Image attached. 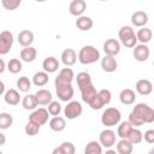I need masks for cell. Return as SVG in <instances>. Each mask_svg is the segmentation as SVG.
<instances>
[{
  "instance_id": "cell-1",
  "label": "cell",
  "mask_w": 154,
  "mask_h": 154,
  "mask_svg": "<svg viewBox=\"0 0 154 154\" xmlns=\"http://www.w3.org/2000/svg\"><path fill=\"white\" fill-rule=\"evenodd\" d=\"M129 122L136 128H140L143 124L154 123V108L143 102L135 105L129 114Z\"/></svg>"
},
{
  "instance_id": "cell-2",
  "label": "cell",
  "mask_w": 154,
  "mask_h": 154,
  "mask_svg": "<svg viewBox=\"0 0 154 154\" xmlns=\"http://www.w3.org/2000/svg\"><path fill=\"white\" fill-rule=\"evenodd\" d=\"M100 52L97 48H95L94 46H84L81 48V51L78 52V61L83 65H89V64H94L97 60H100Z\"/></svg>"
},
{
  "instance_id": "cell-3",
  "label": "cell",
  "mask_w": 154,
  "mask_h": 154,
  "mask_svg": "<svg viewBox=\"0 0 154 154\" xmlns=\"http://www.w3.org/2000/svg\"><path fill=\"white\" fill-rule=\"evenodd\" d=\"M120 119H122V113L116 107H108L101 114V123L106 128H112L118 125L120 123Z\"/></svg>"
},
{
  "instance_id": "cell-4",
  "label": "cell",
  "mask_w": 154,
  "mask_h": 154,
  "mask_svg": "<svg viewBox=\"0 0 154 154\" xmlns=\"http://www.w3.org/2000/svg\"><path fill=\"white\" fill-rule=\"evenodd\" d=\"M118 36H119V40H120V43L123 46H125L126 48H134L136 45H137V36L134 31V29L129 25H124L119 29V32H118Z\"/></svg>"
},
{
  "instance_id": "cell-5",
  "label": "cell",
  "mask_w": 154,
  "mask_h": 154,
  "mask_svg": "<svg viewBox=\"0 0 154 154\" xmlns=\"http://www.w3.org/2000/svg\"><path fill=\"white\" fill-rule=\"evenodd\" d=\"M75 78V72L69 66L61 69L58 73V76L54 79V87H64V85H70L72 84V81Z\"/></svg>"
},
{
  "instance_id": "cell-6",
  "label": "cell",
  "mask_w": 154,
  "mask_h": 154,
  "mask_svg": "<svg viewBox=\"0 0 154 154\" xmlns=\"http://www.w3.org/2000/svg\"><path fill=\"white\" fill-rule=\"evenodd\" d=\"M83 112V107L78 101H69L67 105L64 108V116L67 119H76L78 118Z\"/></svg>"
},
{
  "instance_id": "cell-7",
  "label": "cell",
  "mask_w": 154,
  "mask_h": 154,
  "mask_svg": "<svg viewBox=\"0 0 154 154\" xmlns=\"http://www.w3.org/2000/svg\"><path fill=\"white\" fill-rule=\"evenodd\" d=\"M13 45V34L8 30H4L0 34V54H7Z\"/></svg>"
},
{
  "instance_id": "cell-8",
  "label": "cell",
  "mask_w": 154,
  "mask_h": 154,
  "mask_svg": "<svg viewBox=\"0 0 154 154\" xmlns=\"http://www.w3.org/2000/svg\"><path fill=\"white\" fill-rule=\"evenodd\" d=\"M49 116H51V114H49L48 109L41 107V108H36V109H34V111L30 113V116H29V120L41 126V125H45V124L48 122Z\"/></svg>"
},
{
  "instance_id": "cell-9",
  "label": "cell",
  "mask_w": 154,
  "mask_h": 154,
  "mask_svg": "<svg viewBox=\"0 0 154 154\" xmlns=\"http://www.w3.org/2000/svg\"><path fill=\"white\" fill-rule=\"evenodd\" d=\"M99 142L106 149L112 148L116 144V132L113 130H111V129L102 130L100 132V136H99Z\"/></svg>"
},
{
  "instance_id": "cell-10",
  "label": "cell",
  "mask_w": 154,
  "mask_h": 154,
  "mask_svg": "<svg viewBox=\"0 0 154 154\" xmlns=\"http://www.w3.org/2000/svg\"><path fill=\"white\" fill-rule=\"evenodd\" d=\"M149 54H150V51L146 43H140L134 47L132 55L137 61H146L149 58Z\"/></svg>"
},
{
  "instance_id": "cell-11",
  "label": "cell",
  "mask_w": 154,
  "mask_h": 154,
  "mask_svg": "<svg viewBox=\"0 0 154 154\" xmlns=\"http://www.w3.org/2000/svg\"><path fill=\"white\" fill-rule=\"evenodd\" d=\"M79 90H81V94H82V100H83L85 103H88V105H89V103L96 97V95H97V90L95 89L93 82L89 83V84H87V85H84V87H82V88H79Z\"/></svg>"
},
{
  "instance_id": "cell-12",
  "label": "cell",
  "mask_w": 154,
  "mask_h": 154,
  "mask_svg": "<svg viewBox=\"0 0 154 154\" xmlns=\"http://www.w3.org/2000/svg\"><path fill=\"white\" fill-rule=\"evenodd\" d=\"M103 52L105 54H108V55H113L116 57L117 54H119L120 52V42L117 41L116 38H108L103 42Z\"/></svg>"
},
{
  "instance_id": "cell-13",
  "label": "cell",
  "mask_w": 154,
  "mask_h": 154,
  "mask_svg": "<svg viewBox=\"0 0 154 154\" xmlns=\"http://www.w3.org/2000/svg\"><path fill=\"white\" fill-rule=\"evenodd\" d=\"M60 58H61V63H63L65 66H72V65L76 64V61H77V59H78V55H77V53H76L75 49H72V48H66V49H64V51L61 52Z\"/></svg>"
},
{
  "instance_id": "cell-14",
  "label": "cell",
  "mask_w": 154,
  "mask_h": 154,
  "mask_svg": "<svg viewBox=\"0 0 154 154\" xmlns=\"http://www.w3.org/2000/svg\"><path fill=\"white\" fill-rule=\"evenodd\" d=\"M55 91H57V96L61 101H65V102H69L72 99L73 94H75V90H73L72 84L64 85V87H57L55 88Z\"/></svg>"
},
{
  "instance_id": "cell-15",
  "label": "cell",
  "mask_w": 154,
  "mask_h": 154,
  "mask_svg": "<svg viewBox=\"0 0 154 154\" xmlns=\"http://www.w3.org/2000/svg\"><path fill=\"white\" fill-rule=\"evenodd\" d=\"M85 10H87V2L84 0H72L70 2L69 11L72 16H76V17L83 16Z\"/></svg>"
},
{
  "instance_id": "cell-16",
  "label": "cell",
  "mask_w": 154,
  "mask_h": 154,
  "mask_svg": "<svg viewBox=\"0 0 154 154\" xmlns=\"http://www.w3.org/2000/svg\"><path fill=\"white\" fill-rule=\"evenodd\" d=\"M117 66H118V63L113 55L105 54V57L101 59V67L105 72H108V73L114 72L117 70Z\"/></svg>"
},
{
  "instance_id": "cell-17",
  "label": "cell",
  "mask_w": 154,
  "mask_h": 154,
  "mask_svg": "<svg viewBox=\"0 0 154 154\" xmlns=\"http://www.w3.org/2000/svg\"><path fill=\"white\" fill-rule=\"evenodd\" d=\"M136 91L140 94V95H149L152 91H153V84L149 79H146V78H142V79H138L136 82Z\"/></svg>"
},
{
  "instance_id": "cell-18",
  "label": "cell",
  "mask_w": 154,
  "mask_h": 154,
  "mask_svg": "<svg viewBox=\"0 0 154 154\" xmlns=\"http://www.w3.org/2000/svg\"><path fill=\"white\" fill-rule=\"evenodd\" d=\"M35 96H36L37 103H38L40 106L49 105V103L53 101L52 93H51L48 89H38V90L35 93Z\"/></svg>"
},
{
  "instance_id": "cell-19",
  "label": "cell",
  "mask_w": 154,
  "mask_h": 154,
  "mask_svg": "<svg viewBox=\"0 0 154 154\" xmlns=\"http://www.w3.org/2000/svg\"><path fill=\"white\" fill-rule=\"evenodd\" d=\"M131 23L134 26L142 28L148 23V14L144 11H136L131 14Z\"/></svg>"
},
{
  "instance_id": "cell-20",
  "label": "cell",
  "mask_w": 154,
  "mask_h": 154,
  "mask_svg": "<svg viewBox=\"0 0 154 154\" xmlns=\"http://www.w3.org/2000/svg\"><path fill=\"white\" fill-rule=\"evenodd\" d=\"M18 43L23 47H28V46H31V43L34 42V32L31 30H22L19 31L18 34Z\"/></svg>"
},
{
  "instance_id": "cell-21",
  "label": "cell",
  "mask_w": 154,
  "mask_h": 154,
  "mask_svg": "<svg viewBox=\"0 0 154 154\" xmlns=\"http://www.w3.org/2000/svg\"><path fill=\"white\" fill-rule=\"evenodd\" d=\"M19 57H20V59H22L23 61H25V63H32V61L36 59V57H37V51H36V48H34L32 46H28V47H24V48L20 51Z\"/></svg>"
},
{
  "instance_id": "cell-22",
  "label": "cell",
  "mask_w": 154,
  "mask_h": 154,
  "mask_svg": "<svg viewBox=\"0 0 154 154\" xmlns=\"http://www.w3.org/2000/svg\"><path fill=\"white\" fill-rule=\"evenodd\" d=\"M93 25H94V22L88 16H79L76 19V26L81 31H88L93 28Z\"/></svg>"
},
{
  "instance_id": "cell-23",
  "label": "cell",
  "mask_w": 154,
  "mask_h": 154,
  "mask_svg": "<svg viewBox=\"0 0 154 154\" xmlns=\"http://www.w3.org/2000/svg\"><path fill=\"white\" fill-rule=\"evenodd\" d=\"M4 100L7 105H11V106H16L19 103L20 101V95L19 93L16 90V89H7L6 93L4 94Z\"/></svg>"
},
{
  "instance_id": "cell-24",
  "label": "cell",
  "mask_w": 154,
  "mask_h": 154,
  "mask_svg": "<svg viewBox=\"0 0 154 154\" xmlns=\"http://www.w3.org/2000/svg\"><path fill=\"white\" fill-rule=\"evenodd\" d=\"M119 100L123 105H132L136 100V94L132 89H123L119 94Z\"/></svg>"
},
{
  "instance_id": "cell-25",
  "label": "cell",
  "mask_w": 154,
  "mask_h": 154,
  "mask_svg": "<svg viewBox=\"0 0 154 154\" xmlns=\"http://www.w3.org/2000/svg\"><path fill=\"white\" fill-rule=\"evenodd\" d=\"M49 128L51 130L55 131V132H60L66 128V120L65 118L60 117V116H54L51 120H49Z\"/></svg>"
},
{
  "instance_id": "cell-26",
  "label": "cell",
  "mask_w": 154,
  "mask_h": 154,
  "mask_svg": "<svg viewBox=\"0 0 154 154\" xmlns=\"http://www.w3.org/2000/svg\"><path fill=\"white\" fill-rule=\"evenodd\" d=\"M42 67H43V70H45L46 72L53 73V72L58 71V69H59V61H58V59L54 58V57H48V58H46V59L43 60Z\"/></svg>"
},
{
  "instance_id": "cell-27",
  "label": "cell",
  "mask_w": 154,
  "mask_h": 154,
  "mask_svg": "<svg viewBox=\"0 0 154 154\" xmlns=\"http://www.w3.org/2000/svg\"><path fill=\"white\" fill-rule=\"evenodd\" d=\"M134 150V144L128 138H120L117 143V152L119 154H131Z\"/></svg>"
},
{
  "instance_id": "cell-28",
  "label": "cell",
  "mask_w": 154,
  "mask_h": 154,
  "mask_svg": "<svg viewBox=\"0 0 154 154\" xmlns=\"http://www.w3.org/2000/svg\"><path fill=\"white\" fill-rule=\"evenodd\" d=\"M22 106L26 111H34V109H36V107L38 106V103H37V100H36L35 94H29V95L24 96L23 100H22Z\"/></svg>"
},
{
  "instance_id": "cell-29",
  "label": "cell",
  "mask_w": 154,
  "mask_h": 154,
  "mask_svg": "<svg viewBox=\"0 0 154 154\" xmlns=\"http://www.w3.org/2000/svg\"><path fill=\"white\" fill-rule=\"evenodd\" d=\"M49 77H48V72L43 71H38L32 76V84L36 87H43L48 83Z\"/></svg>"
},
{
  "instance_id": "cell-30",
  "label": "cell",
  "mask_w": 154,
  "mask_h": 154,
  "mask_svg": "<svg viewBox=\"0 0 154 154\" xmlns=\"http://www.w3.org/2000/svg\"><path fill=\"white\" fill-rule=\"evenodd\" d=\"M134 129V125L128 120V122H122L117 129V135L120 137V138H128L131 130Z\"/></svg>"
},
{
  "instance_id": "cell-31",
  "label": "cell",
  "mask_w": 154,
  "mask_h": 154,
  "mask_svg": "<svg viewBox=\"0 0 154 154\" xmlns=\"http://www.w3.org/2000/svg\"><path fill=\"white\" fill-rule=\"evenodd\" d=\"M76 148L71 142H63L59 147L53 149V154H75Z\"/></svg>"
},
{
  "instance_id": "cell-32",
  "label": "cell",
  "mask_w": 154,
  "mask_h": 154,
  "mask_svg": "<svg viewBox=\"0 0 154 154\" xmlns=\"http://www.w3.org/2000/svg\"><path fill=\"white\" fill-rule=\"evenodd\" d=\"M136 36H137V40H138L141 43H146V45H147V43L152 40V37H153V32H152V30H150L149 28L142 26V28L137 31Z\"/></svg>"
},
{
  "instance_id": "cell-33",
  "label": "cell",
  "mask_w": 154,
  "mask_h": 154,
  "mask_svg": "<svg viewBox=\"0 0 154 154\" xmlns=\"http://www.w3.org/2000/svg\"><path fill=\"white\" fill-rule=\"evenodd\" d=\"M84 153L85 154H101L102 153V146L100 142L90 141L87 143V146L84 148Z\"/></svg>"
},
{
  "instance_id": "cell-34",
  "label": "cell",
  "mask_w": 154,
  "mask_h": 154,
  "mask_svg": "<svg viewBox=\"0 0 154 154\" xmlns=\"http://www.w3.org/2000/svg\"><path fill=\"white\" fill-rule=\"evenodd\" d=\"M31 84H32V81H30L26 76H22L17 79V88L19 89V91L22 93H26L30 90L31 88Z\"/></svg>"
},
{
  "instance_id": "cell-35",
  "label": "cell",
  "mask_w": 154,
  "mask_h": 154,
  "mask_svg": "<svg viewBox=\"0 0 154 154\" xmlns=\"http://www.w3.org/2000/svg\"><path fill=\"white\" fill-rule=\"evenodd\" d=\"M128 140H129L132 144H138V143H141V142L143 141V132H142L140 129H137L136 126H134V129L131 130V132H130Z\"/></svg>"
},
{
  "instance_id": "cell-36",
  "label": "cell",
  "mask_w": 154,
  "mask_h": 154,
  "mask_svg": "<svg viewBox=\"0 0 154 154\" xmlns=\"http://www.w3.org/2000/svg\"><path fill=\"white\" fill-rule=\"evenodd\" d=\"M22 67H23L22 61H20L19 59H17V58H13V59H11V60L7 63V70H8L11 73H13V75L19 73V72L22 71Z\"/></svg>"
},
{
  "instance_id": "cell-37",
  "label": "cell",
  "mask_w": 154,
  "mask_h": 154,
  "mask_svg": "<svg viewBox=\"0 0 154 154\" xmlns=\"http://www.w3.org/2000/svg\"><path fill=\"white\" fill-rule=\"evenodd\" d=\"M76 81H77V85L78 88H82L89 83H91V77L88 72L85 71H82V72H78L77 73V77H76Z\"/></svg>"
},
{
  "instance_id": "cell-38",
  "label": "cell",
  "mask_w": 154,
  "mask_h": 154,
  "mask_svg": "<svg viewBox=\"0 0 154 154\" xmlns=\"http://www.w3.org/2000/svg\"><path fill=\"white\" fill-rule=\"evenodd\" d=\"M13 124V118L10 113H6V112H2L0 114V129L5 130V129H8L11 125Z\"/></svg>"
},
{
  "instance_id": "cell-39",
  "label": "cell",
  "mask_w": 154,
  "mask_h": 154,
  "mask_svg": "<svg viewBox=\"0 0 154 154\" xmlns=\"http://www.w3.org/2000/svg\"><path fill=\"white\" fill-rule=\"evenodd\" d=\"M40 128H41L40 125H37V124H35V123L28 120V123H26V125H25V128H24V131H25V134H26L28 136H35V135L38 134Z\"/></svg>"
},
{
  "instance_id": "cell-40",
  "label": "cell",
  "mask_w": 154,
  "mask_h": 154,
  "mask_svg": "<svg viewBox=\"0 0 154 154\" xmlns=\"http://www.w3.org/2000/svg\"><path fill=\"white\" fill-rule=\"evenodd\" d=\"M22 4V0H1V5L5 10L14 11L17 10Z\"/></svg>"
},
{
  "instance_id": "cell-41",
  "label": "cell",
  "mask_w": 154,
  "mask_h": 154,
  "mask_svg": "<svg viewBox=\"0 0 154 154\" xmlns=\"http://www.w3.org/2000/svg\"><path fill=\"white\" fill-rule=\"evenodd\" d=\"M97 93H99V96H100V99H101V101H102V103L105 106L111 102V100H112V93L108 89H101Z\"/></svg>"
},
{
  "instance_id": "cell-42",
  "label": "cell",
  "mask_w": 154,
  "mask_h": 154,
  "mask_svg": "<svg viewBox=\"0 0 154 154\" xmlns=\"http://www.w3.org/2000/svg\"><path fill=\"white\" fill-rule=\"evenodd\" d=\"M48 112L51 116H59L60 112H61V105L58 102V101H52L49 105H48Z\"/></svg>"
},
{
  "instance_id": "cell-43",
  "label": "cell",
  "mask_w": 154,
  "mask_h": 154,
  "mask_svg": "<svg viewBox=\"0 0 154 154\" xmlns=\"http://www.w3.org/2000/svg\"><path fill=\"white\" fill-rule=\"evenodd\" d=\"M143 138L146 142L150 143V144H154V129H149L147 130L144 134H143Z\"/></svg>"
},
{
  "instance_id": "cell-44",
  "label": "cell",
  "mask_w": 154,
  "mask_h": 154,
  "mask_svg": "<svg viewBox=\"0 0 154 154\" xmlns=\"http://www.w3.org/2000/svg\"><path fill=\"white\" fill-rule=\"evenodd\" d=\"M0 65H1L0 73H4V71H5V61H4V59H0Z\"/></svg>"
},
{
  "instance_id": "cell-45",
  "label": "cell",
  "mask_w": 154,
  "mask_h": 154,
  "mask_svg": "<svg viewBox=\"0 0 154 154\" xmlns=\"http://www.w3.org/2000/svg\"><path fill=\"white\" fill-rule=\"evenodd\" d=\"M0 87H1V90H0V93H1L2 95H4V94H5L6 91H5V84H4V82H2V81L0 82Z\"/></svg>"
},
{
  "instance_id": "cell-46",
  "label": "cell",
  "mask_w": 154,
  "mask_h": 154,
  "mask_svg": "<svg viewBox=\"0 0 154 154\" xmlns=\"http://www.w3.org/2000/svg\"><path fill=\"white\" fill-rule=\"evenodd\" d=\"M0 138H1L0 146H4V144H5V135H4V134H0Z\"/></svg>"
},
{
  "instance_id": "cell-47",
  "label": "cell",
  "mask_w": 154,
  "mask_h": 154,
  "mask_svg": "<svg viewBox=\"0 0 154 154\" xmlns=\"http://www.w3.org/2000/svg\"><path fill=\"white\" fill-rule=\"evenodd\" d=\"M35 1H37V2H45L46 0H35Z\"/></svg>"
},
{
  "instance_id": "cell-48",
  "label": "cell",
  "mask_w": 154,
  "mask_h": 154,
  "mask_svg": "<svg viewBox=\"0 0 154 154\" xmlns=\"http://www.w3.org/2000/svg\"><path fill=\"white\" fill-rule=\"evenodd\" d=\"M150 153H154V149H152V150H150Z\"/></svg>"
},
{
  "instance_id": "cell-49",
  "label": "cell",
  "mask_w": 154,
  "mask_h": 154,
  "mask_svg": "<svg viewBox=\"0 0 154 154\" xmlns=\"http://www.w3.org/2000/svg\"><path fill=\"white\" fill-rule=\"evenodd\" d=\"M100 1H106V0H100Z\"/></svg>"
}]
</instances>
